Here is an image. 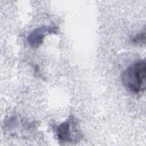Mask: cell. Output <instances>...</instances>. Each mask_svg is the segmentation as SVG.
Listing matches in <instances>:
<instances>
[{
  "mask_svg": "<svg viewBox=\"0 0 146 146\" xmlns=\"http://www.w3.org/2000/svg\"><path fill=\"white\" fill-rule=\"evenodd\" d=\"M145 79L146 66L144 59L134 63L121 74V80L124 87L134 94L145 91Z\"/></svg>",
  "mask_w": 146,
  "mask_h": 146,
  "instance_id": "cell-1",
  "label": "cell"
},
{
  "mask_svg": "<svg viewBox=\"0 0 146 146\" xmlns=\"http://www.w3.org/2000/svg\"><path fill=\"white\" fill-rule=\"evenodd\" d=\"M56 135L58 141L64 144L78 142L80 134L75 118L71 116L67 120L58 125L56 128Z\"/></svg>",
  "mask_w": 146,
  "mask_h": 146,
  "instance_id": "cell-2",
  "label": "cell"
},
{
  "mask_svg": "<svg viewBox=\"0 0 146 146\" xmlns=\"http://www.w3.org/2000/svg\"><path fill=\"white\" fill-rule=\"evenodd\" d=\"M58 28L52 26H42L34 29L27 38L29 44L33 48H38L43 42L46 35L50 34H55Z\"/></svg>",
  "mask_w": 146,
  "mask_h": 146,
  "instance_id": "cell-3",
  "label": "cell"
},
{
  "mask_svg": "<svg viewBox=\"0 0 146 146\" xmlns=\"http://www.w3.org/2000/svg\"><path fill=\"white\" fill-rule=\"evenodd\" d=\"M145 30L144 29L143 31L138 33L132 37L131 39V42L135 44L142 45L143 44H145Z\"/></svg>",
  "mask_w": 146,
  "mask_h": 146,
  "instance_id": "cell-4",
  "label": "cell"
}]
</instances>
